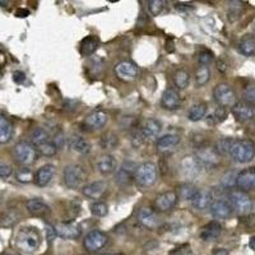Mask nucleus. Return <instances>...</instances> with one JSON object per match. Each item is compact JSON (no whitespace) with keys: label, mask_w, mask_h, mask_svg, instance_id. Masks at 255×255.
I'll return each mask as SVG.
<instances>
[{"label":"nucleus","mask_w":255,"mask_h":255,"mask_svg":"<svg viewBox=\"0 0 255 255\" xmlns=\"http://www.w3.org/2000/svg\"><path fill=\"white\" fill-rule=\"evenodd\" d=\"M232 114H234L235 119L238 120V121L246 122L254 118V106L249 105L248 102L240 101L232 106Z\"/></svg>","instance_id":"15"},{"label":"nucleus","mask_w":255,"mask_h":255,"mask_svg":"<svg viewBox=\"0 0 255 255\" xmlns=\"http://www.w3.org/2000/svg\"><path fill=\"white\" fill-rule=\"evenodd\" d=\"M55 175V167L52 165H45L34 175V183L37 184L38 187H46Z\"/></svg>","instance_id":"24"},{"label":"nucleus","mask_w":255,"mask_h":255,"mask_svg":"<svg viewBox=\"0 0 255 255\" xmlns=\"http://www.w3.org/2000/svg\"><path fill=\"white\" fill-rule=\"evenodd\" d=\"M163 8H165V1L163 0H151L148 1V9L153 17H157L162 13Z\"/></svg>","instance_id":"43"},{"label":"nucleus","mask_w":255,"mask_h":255,"mask_svg":"<svg viewBox=\"0 0 255 255\" xmlns=\"http://www.w3.org/2000/svg\"><path fill=\"white\" fill-rule=\"evenodd\" d=\"M132 144L133 147H136V148H139L140 146H142L143 143H144V136H143V133L140 129H136L133 130L132 133Z\"/></svg>","instance_id":"47"},{"label":"nucleus","mask_w":255,"mask_h":255,"mask_svg":"<svg viewBox=\"0 0 255 255\" xmlns=\"http://www.w3.org/2000/svg\"><path fill=\"white\" fill-rule=\"evenodd\" d=\"M181 166H183V170L185 172L187 177L195 176L197 173L201 172L202 167L199 166V163L195 161L194 157H185V160L181 162Z\"/></svg>","instance_id":"34"},{"label":"nucleus","mask_w":255,"mask_h":255,"mask_svg":"<svg viewBox=\"0 0 255 255\" xmlns=\"http://www.w3.org/2000/svg\"><path fill=\"white\" fill-rule=\"evenodd\" d=\"M107 212H109V207L103 202H95L91 205V213L96 217H105Z\"/></svg>","instance_id":"42"},{"label":"nucleus","mask_w":255,"mask_h":255,"mask_svg":"<svg viewBox=\"0 0 255 255\" xmlns=\"http://www.w3.org/2000/svg\"><path fill=\"white\" fill-rule=\"evenodd\" d=\"M209 77H211V71L208 69V67H199L195 71V81H197L198 85H204L209 81Z\"/></svg>","instance_id":"40"},{"label":"nucleus","mask_w":255,"mask_h":255,"mask_svg":"<svg viewBox=\"0 0 255 255\" xmlns=\"http://www.w3.org/2000/svg\"><path fill=\"white\" fill-rule=\"evenodd\" d=\"M222 232V226L218 223L217 221L209 222L208 224H205L203 228H202L201 232V238L203 241H213L216 238L221 235Z\"/></svg>","instance_id":"25"},{"label":"nucleus","mask_w":255,"mask_h":255,"mask_svg":"<svg viewBox=\"0 0 255 255\" xmlns=\"http://www.w3.org/2000/svg\"><path fill=\"white\" fill-rule=\"evenodd\" d=\"M5 61H7V56H5V54H4L3 51L0 50V68L5 64Z\"/></svg>","instance_id":"54"},{"label":"nucleus","mask_w":255,"mask_h":255,"mask_svg":"<svg viewBox=\"0 0 255 255\" xmlns=\"http://www.w3.org/2000/svg\"><path fill=\"white\" fill-rule=\"evenodd\" d=\"M238 50L245 56H253L255 54V36L253 34L245 36L238 44Z\"/></svg>","instance_id":"33"},{"label":"nucleus","mask_w":255,"mask_h":255,"mask_svg":"<svg viewBox=\"0 0 255 255\" xmlns=\"http://www.w3.org/2000/svg\"><path fill=\"white\" fill-rule=\"evenodd\" d=\"M7 4L8 1H0V5H1V7H7Z\"/></svg>","instance_id":"58"},{"label":"nucleus","mask_w":255,"mask_h":255,"mask_svg":"<svg viewBox=\"0 0 255 255\" xmlns=\"http://www.w3.org/2000/svg\"><path fill=\"white\" fill-rule=\"evenodd\" d=\"M106 122H107V114L101 110H96L85 116L83 126L88 130H99L106 125Z\"/></svg>","instance_id":"12"},{"label":"nucleus","mask_w":255,"mask_h":255,"mask_svg":"<svg viewBox=\"0 0 255 255\" xmlns=\"http://www.w3.org/2000/svg\"><path fill=\"white\" fill-rule=\"evenodd\" d=\"M213 97L218 105L224 109L227 106L234 105L235 92L228 85L221 83V85H216V88L213 89Z\"/></svg>","instance_id":"10"},{"label":"nucleus","mask_w":255,"mask_h":255,"mask_svg":"<svg viewBox=\"0 0 255 255\" xmlns=\"http://www.w3.org/2000/svg\"><path fill=\"white\" fill-rule=\"evenodd\" d=\"M100 40L96 36H87L81 42V54L83 56H89L99 49Z\"/></svg>","instance_id":"29"},{"label":"nucleus","mask_w":255,"mask_h":255,"mask_svg":"<svg viewBox=\"0 0 255 255\" xmlns=\"http://www.w3.org/2000/svg\"><path fill=\"white\" fill-rule=\"evenodd\" d=\"M244 100L245 102H248L249 105L255 106V85H249L245 87L244 89Z\"/></svg>","instance_id":"46"},{"label":"nucleus","mask_w":255,"mask_h":255,"mask_svg":"<svg viewBox=\"0 0 255 255\" xmlns=\"http://www.w3.org/2000/svg\"><path fill=\"white\" fill-rule=\"evenodd\" d=\"M189 81H190V75L184 69H179L173 75V82H175V85L177 88L185 89L189 85Z\"/></svg>","instance_id":"36"},{"label":"nucleus","mask_w":255,"mask_h":255,"mask_svg":"<svg viewBox=\"0 0 255 255\" xmlns=\"http://www.w3.org/2000/svg\"><path fill=\"white\" fill-rule=\"evenodd\" d=\"M30 16V10L23 9V8H19V9L16 10V17L18 18H26Z\"/></svg>","instance_id":"53"},{"label":"nucleus","mask_w":255,"mask_h":255,"mask_svg":"<svg viewBox=\"0 0 255 255\" xmlns=\"http://www.w3.org/2000/svg\"><path fill=\"white\" fill-rule=\"evenodd\" d=\"M136 165L132 161H125L120 166L119 171L116 172L115 175V181L120 185H125V184L130 183L133 177H134V173H136Z\"/></svg>","instance_id":"18"},{"label":"nucleus","mask_w":255,"mask_h":255,"mask_svg":"<svg viewBox=\"0 0 255 255\" xmlns=\"http://www.w3.org/2000/svg\"><path fill=\"white\" fill-rule=\"evenodd\" d=\"M249 246L252 248V250H254L255 252V236H253V238H250V241H249Z\"/></svg>","instance_id":"57"},{"label":"nucleus","mask_w":255,"mask_h":255,"mask_svg":"<svg viewBox=\"0 0 255 255\" xmlns=\"http://www.w3.org/2000/svg\"><path fill=\"white\" fill-rule=\"evenodd\" d=\"M205 114H207V105L205 103H195L187 114V118L190 121H199V120L204 119Z\"/></svg>","instance_id":"35"},{"label":"nucleus","mask_w":255,"mask_h":255,"mask_svg":"<svg viewBox=\"0 0 255 255\" xmlns=\"http://www.w3.org/2000/svg\"><path fill=\"white\" fill-rule=\"evenodd\" d=\"M197 187H194L193 184H181L180 187H179V194H177V197H180L183 201H191L193 197L197 193Z\"/></svg>","instance_id":"37"},{"label":"nucleus","mask_w":255,"mask_h":255,"mask_svg":"<svg viewBox=\"0 0 255 255\" xmlns=\"http://www.w3.org/2000/svg\"><path fill=\"white\" fill-rule=\"evenodd\" d=\"M214 56H213V52L209 50H207V49H203V50L199 51V55H198V60H199V63H201V65H203V67H207L208 64H211L212 61H213Z\"/></svg>","instance_id":"45"},{"label":"nucleus","mask_w":255,"mask_h":255,"mask_svg":"<svg viewBox=\"0 0 255 255\" xmlns=\"http://www.w3.org/2000/svg\"><path fill=\"white\" fill-rule=\"evenodd\" d=\"M103 255H118V254H103Z\"/></svg>","instance_id":"59"},{"label":"nucleus","mask_w":255,"mask_h":255,"mask_svg":"<svg viewBox=\"0 0 255 255\" xmlns=\"http://www.w3.org/2000/svg\"><path fill=\"white\" fill-rule=\"evenodd\" d=\"M106 189H107V184L105 181H95V183H91L88 185H85L83 189H82V193L83 195L89 199H100V198L105 194Z\"/></svg>","instance_id":"22"},{"label":"nucleus","mask_w":255,"mask_h":255,"mask_svg":"<svg viewBox=\"0 0 255 255\" xmlns=\"http://www.w3.org/2000/svg\"><path fill=\"white\" fill-rule=\"evenodd\" d=\"M236 184V175L234 172H228L226 176L223 177V180H222V185L224 187H232Z\"/></svg>","instance_id":"49"},{"label":"nucleus","mask_w":255,"mask_h":255,"mask_svg":"<svg viewBox=\"0 0 255 255\" xmlns=\"http://www.w3.org/2000/svg\"><path fill=\"white\" fill-rule=\"evenodd\" d=\"M16 179L19 183H31L32 179H34V172L28 167H20V169H18L17 173H16Z\"/></svg>","instance_id":"41"},{"label":"nucleus","mask_w":255,"mask_h":255,"mask_svg":"<svg viewBox=\"0 0 255 255\" xmlns=\"http://www.w3.org/2000/svg\"><path fill=\"white\" fill-rule=\"evenodd\" d=\"M18 221V216L14 212H9V213L5 214V217L1 220V226H7V227H9V226H12V224H14L16 222Z\"/></svg>","instance_id":"48"},{"label":"nucleus","mask_w":255,"mask_h":255,"mask_svg":"<svg viewBox=\"0 0 255 255\" xmlns=\"http://www.w3.org/2000/svg\"><path fill=\"white\" fill-rule=\"evenodd\" d=\"M0 50H1V45H0Z\"/></svg>","instance_id":"61"},{"label":"nucleus","mask_w":255,"mask_h":255,"mask_svg":"<svg viewBox=\"0 0 255 255\" xmlns=\"http://www.w3.org/2000/svg\"><path fill=\"white\" fill-rule=\"evenodd\" d=\"M235 140L231 138H223V139H220L216 143V147L214 150L217 151V153L221 156V154H227L231 151V147L234 144Z\"/></svg>","instance_id":"38"},{"label":"nucleus","mask_w":255,"mask_h":255,"mask_svg":"<svg viewBox=\"0 0 255 255\" xmlns=\"http://www.w3.org/2000/svg\"><path fill=\"white\" fill-rule=\"evenodd\" d=\"M213 255H230L228 254L227 250H224V249H218L216 252L213 253Z\"/></svg>","instance_id":"56"},{"label":"nucleus","mask_w":255,"mask_h":255,"mask_svg":"<svg viewBox=\"0 0 255 255\" xmlns=\"http://www.w3.org/2000/svg\"><path fill=\"white\" fill-rule=\"evenodd\" d=\"M236 185L241 191H249L255 189V167L245 169L236 175Z\"/></svg>","instance_id":"13"},{"label":"nucleus","mask_w":255,"mask_h":255,"mask_svg":"<svg viewBox=\"0 0 255 255\" xmlns=\"http://www.w3.org/2000/svg\"><path fill=\"white\" fill-rule=\"evenodd\" d=\"M69 147L75 152L81 154H88L91 152V143L88 140L79 136H71L69 138Z\"/></svg>","instance_id":"27"},{"label":"nucleus","mask_w":255,"mask_h":255,"mask_svg":"<svg viewBox=\"0 0 255 255\" xmlns=\"http://www.w3.org/2000/svg\"><path fill=\"white\" fill-rule=\"evenodd\" d=\"M230 154L238 163L250 162L255 156V143L250 139L235 140Z\"/></svg>","instance_id":"2"},{"label":"nucleus","mask_w":255,"mask_h":255,"mask_svg":"<svg viewBox=\"0 0 255 255\" xmlns=\"http://www.w3.org/2000/svg\"><path fill=\"white\" fill-rule=\"evenodd\" d=\"M37 150L41 156L52 157L56 154V152H58V146L52 142H48V143H44V144H41V146H38Z\"/></svg>","instance_id":"39"},{"label":"nucleus","mask_w":255,"mask_h":255,"mask_svg":"<svg viewBox=\"0 0 255 255\" xmlns=\"http://www.w3.org/2000/svg\"><path fill=\"white\" fill-rule=\"evenodd\" d=\"M0 203H1V198H0Z\"/></svg>","instance_id":"60"},{"label":"nucleus","mask_w":255,"mask_h":255,"mask_svg":"<svg viewBox=\"0 0 255 255\" xmlns=\"http://www.w3.org/2000/svg\"><path fill=\"white\" fill-rule=\"evenodd\" d=\"M114 70H115L116 77L122 82L136 81L138 73H139V69H138L136 63L129 60H122L118 63Z\"/></svg>","instance_id":"8"},{"label":"nucleus","mask_w":255,"mask_h":255,"mask_svg":"<svg viewBox=\"0 0 255 255\" xmlns=\"http://www.w3.org/2000/svg\"><path fill=\"white\" fill-rule=\"evenodd\" d=\"M63 177H64V183L67 187L70 189H77V187H82L85 181L87 172L79 165H68L64 169Z\"/></svg>","instance_id":"6"},{"label":"nucleus","mask_w":255,"mask_h":255,"mask_svg":"<svg viewBox=\"0 0 255 255\" xmlns=\"http://www.w3.org/2000/svg\"><path fill=\"white\" fill-rule=\"evenodd\" d=\"M13 136V125L8 118L0 115V144H5Z\"/></svg>","instance_id":"28"},{"label":"nucleus","mask_w":255,"mask_h":255,"mask_svg":"<svg viewBox=\"0 0 255 255\" xmlns=\"http://www.w3.org/2000/svg\"><path fill=\"white\" fill-rule=\"evenodd\" d=\"M54 228L55 232H56V236L65 238V240H75L82 235L81 224L71 221L59 222L58 224H55Z\"/></svg>","instance_id":"9"},{"label":"nucleus","mask_w":255,"mask_h":255,"mask_svg":"<svg viewBox=\"0 0 255 255\" xmlns=\"http://www.w3.org/2000/svg\"><path fill=\"white\" fill-rule=\"evenodd\" d=\"M100 146H101L102 150L105 151L115 150L116 147L119 146V136H116L114 132H106L105 134L101 136Z\"/></svg>","instance_id":"31"},{"label":"nucleus","mask_w":255,"mask_h":255,"mask_svg":"<svg viewBox=\"0 0 255 255\" xmlns=\"http://www.w3.org/2000/svg\"><path fill=\"white\" fill-rule=\"evenodd\" d=\"M12 167L5 163H0V177H8L12 175Z\"/></svg>","instance_id":"50"},{"label":"nucleus","mask_w":255,"mask_h":255,"mask_svg":"<svg viewBox=\"0 0 255 255\" xmlns=\"http://www.w3.org/2000/svg\"><path fill=\"white\" fill-rule=\"evenodd\" d=\"M228 203H230L232 209H235V211L240 214L249 213L253 207V202L250 199V197L245 191L241 190L232 191L230 194V202Z\"/></svg>","instance_id":"7"},{"label":"nucleus","mask_w":255,"mask_h":255,"mask_svg":"<svg viewBox=\"0 0 255 255\" xmlns=\"http://www.w3.org/2000/svg\"><path fill=\"white\" fill-rule=\"evenodd\" d=\"M162 126L161 122L156 119H148L144 121L142 126V133L144 136V139H154L158 134H160Z\"/></svg>","instance_id":"26"},{"label":"nucleus","mask_w":255,"mask_h":255,"mask_svg":"<svg viewBox=\"0 0 255 255\" xmlns=\"http://www.w3.org/2000/svg\"><path fill=\"white\" fill-rule=\"evenodd\" d=\"M213 203V197H212V193L207 189H201V190H197L195 195L191 199V204L193 207L198 211H204V209H208L211 207V204Z\"/></svg>","instance_id":"19"},{"label":"nucleus","mask_w":255,"mask_h":255,"mask_svg":"<svg viewBox=\"0 0 255 255\" xmlns=\"http://www.w3.org/2000/svg\"><path fill=\"white\" fill-rule=\"evenodd\" d=\"M177 202V194L176 191L169 190L165 193L157 195L156 201H154V205L160 212H167L170 211L171 208H173V205Z\"/></svg>","instance_id":"16"},{"label":"nucleus","mask_w":255,"mask_h":255,"mask_svg":"<svg viewBox=\"0 0 255 255\" xmlns=\"http://www.w3.org/2000/svg\"><path fill=\"white\" fill-rule=\"evenodd\" d=\"M217 68H218V70H221V71H226V64H224L223 61H221V60H218L217 61Z\"/></svg>","instance_id":"55"},{"label":"nucleus","mask_w":255,"mask_h":255,"mask_svg":"<svg viewBox=\"0 0 255 255\" xmlns=\"http://www.w3.org/2000/svg\"><path fill=\"white\" fill-rule=\"evenodd\" d=\"M180 142V136L177 134H166V136H161L157 140V150L158 151H169L173 147H176Z\"/></svg>","instance_id":"30"},{"label":"nucleus","mask_w":255,"mask_h":255,"mask_svg":"<svg viewBox=\"0 0 255 255\" xmlns=\"http://www.w3.org/2000/svg\"><path fill=\"white\" fill-rule=\"evenodd\" d=\"M194 158L202 169H214L220 165V161H221V156L214 150V147L211 146L199 147L195 151Z\"/></svg>","instance_id":"4"},{"label":"nucleus","mask_w":255,"mask_h":255,"mask_svg":"<svg viewBox=\"0 0 255 255\" xmlns=\"http://www.w3.org/2000/svg\"><path fill=\"white\" fill-rule=\"evenodd\" d=\"M118 162H116L115 157L111 154H102L96 161V169L102 175H109L116 170Z\"/></svg>","instance_id":"21"},{"label":"nucleus","mask_w":255,"mask_h":255,"mask_svg":"<svg viewBox=\"0 0 255 255\" xmlns=\"http://www.w3.org/2000/svg\"><path fill=\"white\" fill-rule=\"evenodd\" d=\"M161 105L166 110H176L181 106L180 93L175 88H167L162 93L161 97Z\"/></svg>","instance_id":"17"},{"label":"nucleus","mask_w":255,"mask_h":255,"mask_svg":"<svg viewBox=\"0 0 255 255\" xmlns=\"http://www.w3.org/2000/svg\"><path fill=\"white\" fill-rule=\"evenodd\" d=\"M136 218H138V222L146 228H148V230H154V228L158 227V224H160V221H158L156 212L153 211L152 208H140L138 214H136Z\"/></svg>","instance_id":"14"},{"label":"nucleus","mask_w":255,"mask_h":255,"mask_svg":"<svg viewBox=\"0 0 255 255\" xmlns=\"http://www.w3.org/2000/svg\"><path fill=\"white\" fill-rule=\"evenodd\" d=\"M157 175V166L153 162H144L136 167V173H134V179L136 184L143 187H148L156 183Z\"/></svg>","instance_id":"5"},{"label":"nucleus","mask_w":255,"mask_h":255,"mask_svg":"<svg viewBox=\"0 0 255 255\" xmlns=\"http://www.w3.org/2000/svg\"><path fill=\"white\" fill-rule=\"evenodd\" d=\"M226 115H227V114H226V110H224L223 107H218L212 115L208 116V118H209L208 122H209V124H218V122L223 121V120L226 119Z\"/></svg>","instance_id":"44"},{"label":"nucleus","mask_w":255,"mask_h":255,"mask_svg":"<svg viewBox=\"0 0 255 255\" xmlns=\"http://www.w3.org/2000/svg\"><path fill=\"white\" fill-rule=\"evenodd\" d=\"M55 236H56V232H55V228L51 226V224H48L46 226V238H48V242L51 244L54 241Z\"/></svg>","instance_id":"51"},{"label":"nucleus","mask_w":255,"mask_h":255,"mask_svg":"<svg viewBox=\"0 0 255 255\" xmlns=\"http://www.w3.org/2000/svg\"><path fill=\"white\" fill-rule=\"evenodd\" d=\"M16 248L22 253L32 254L40 248L41 235L38 230L34 227H23L18 231L16 240H14Z\"/></svg>","instance_id":"1"},{"label":"nucleus","mask_w":255,"mask_h":255,"mask_svg":"<svg viewBox=\"0 0 255 255\" xmlns=\"http://www.w3.org/2000/svg\"><path fill=\"white\" fill-rule=\"evenodd\" d=\"M50 139V134L44 128H34L30 134V140L32 146H41L44 143H48Z\"/></svg>","instance_id":"32"},{"label":"nucleus","mask_w":255,"mask_h":255,"mask_svg":"<svg viewBox=\"0 0 255 255\" xmlns=\"http://www.w3.org/2000/svg\"><path fill=\"white\" fill-rule=\"evenodd\" d=\"M26 207H27L28 212L36 216V217H48L51 213L50 207L40 199H31V201L27 202Z\"/></svg>","instance_id":"23"},{"label":"nucleus","mask_w":255,"mask_h":255,"mask_svg":"<svg viewBox=\"0 0 255 255\" xmlns=\"http://www.w3.org/2000/svg\"><path fill=\"white\" fill-rule=\"evenodd\" d=\"M107 241H109L107 235L99 231V230H93L87 234V236L83 240V245L88 252H99L100 249H102L107 244Z\"/></svg>","instance_id":"11"},{"label":"nucleus","mask_w":255,"mask_h":255,"mask_svg":"<svg viewBox=\"0 0 255 255\" xmlns=\"http://www.w3.org/2000/svg\"><path fill=\"white\" fill-rule=\"evenodd\" d=\"M209 209H211V214L216 220H227L232 213V208L230 203L223 201V199L214 201L211 204Z\"/></svg>","instance_id":"20"},{"label":"nucleus","mask_w":255,"mask_h":255,"mask_svg":"<svg viewBox=\"0 0 255 255\" xmlns=\"http://www.w3.org/2000/svg\"><path fill=\"white\" fill-rule=\"evenodd\" d=\"M13 81L17 83V85H22L24 81H26V74H24L23 71L17 70L13 73Z\"/></svg>","instance_id":"52"},{"label":"nucleus","mask_w":255,"mask_h":255,"mask_svg":"<svg viewBox=\"0 0 255 255\" xmlns=\"http://www.w3.org/2000/svg\"><path fill=\"white\" fill-rule=\"evenodd\" d=\"M13 157L19 165L27 167L37 158V150L30 142H19L14 146Z\"/></svg>","instance_id":"3"}]
</instances>
